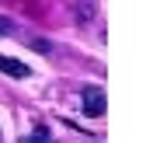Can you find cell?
<instances>
[{"label": "cell", "mask_w": 153, "mask_h": 143, "mask_svg": "<svg viewBox=\"0 0 153 143\" xmlns=\"http://www.w3.org/2000/svg\"><path fill=\"white\" fill-rule=\"evenodd\" d=\"M84 115L97 119V115H105V91L101 87H84Z\"/></svg>", "instance_id": "6da1fadb"}, {"label": "cell", "mask_w": 153, "mask_h": 143, "mask_svg": "<svg viewBox=\"0 0 153 143\" xmlns=\"http://www.w3.org/2000/svg\"><path fill=\"white\" fill-rule=\"evenodd\" d=\"M0 70H4L7 77H18V80H25V77L31 73V70L25 67L21 59H10V56H4V52H0Z\"/></svg>", "instance_id": "7a4b0ae2"}, {"label": "cell", "mask_w": 153, "mask_h": 143, "mask_svg": "<svg viewBox=\"0 0 153 143\" xmlns=\"http://www.w3.org/2000/svg\"><path fill=\"white\" fill-rule=\"evenodd\" d=\"M21 143H52V136H49V129H45V126H38L35 133H31V136H25Z\"/></svg>", "instance_id": "3957f363"}, {"label": "cell", "mask_w": 153, "mask_h": 143, "mask_svg": "<svg viewBox=\"0 0 153 143\" xmlns=\"http://www.w3.org/2000/svg\"><path fill=\"white\" fill-rule=\"evenodd\" d=\"M31 49H38V52H49V42H42V38H35V42H31Z\"/></svg>", "instance_id": "277c9868"}]
</instances>
